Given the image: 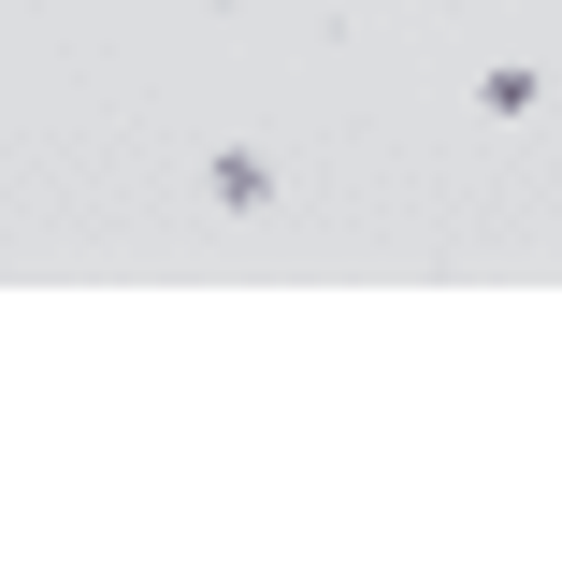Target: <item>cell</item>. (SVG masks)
<instances>
[]
</instances>
